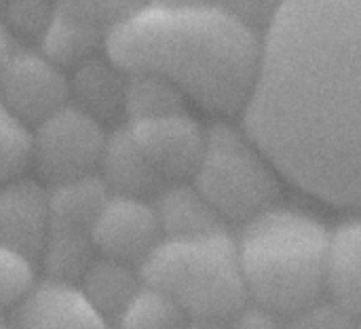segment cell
<instances>
[{
  "label": "cell",
  "instance_id": "ba28073f",
  "mask_svg": "<svg viewBox=\"0 0 361 329\" xmlns=\"http://www.w3.org/2000/svg\"><path fill=\"white\" fill-rule=\"evenodd\" d=\"M0 101L27 127L70 101L63 66L42 49L11 46L0 63Z\"/></svg>",
  "mask_w": 361,
  "mask_h": 329
},
{
  "label": "cell",
  "instance_id": "6da1fadb",
  "mask_svg": "<svg viewBox=\"0 0 361 329\" xmlns=\"http://www.w3.org/2000/svg\"><path fill=\"white\" fill-rule=\"evenodd\" d=\"M360 44L361 0H283L239 112L281 180L338 209L361 197Z\"/></svg>",
  "mask_w": 361,
  "mask_h": 329
},
{
  "label": "cell",
  "instance_id": "7402d4cb",
  "mask_svg": "<svg viewBox=\"0 0 361 329\" xmlns=\"http://www.w3.org/2000/svg\"><path fill=\"white\" fill-rule=\"evenodd\" d=\"M30 169V127L0 101V184Z\"/></svg>",
  "mask_w": 361,
  "mask_h": 329
},
{
  "label": "cell",
  "instance_id": "e0dca14e",
  "mask_svg": "<svg viewBox=\"0 0 361 329\" xmlns=\"http://www.w3.org/2000/svg\"><path fill=\"white\" fill-rule=\"evenodd\" d=\"M76 285L91 302V306L108 323H114L133 294L140 290L142 277L140 271L129 264L97 256Z\"/></svg>",
  "mask_w": 361,
  "mask_h": 329
},
{
  "label": "cell",
  "instance_id": "277c9868",
  "mask_svg": "<svg viewBox=\"0 0 361 329\" xmlns=\"http://www.w3.org/2000/svg\"><path fill=\"white\" fill-rule=\"evenodd\" d=\"M142 283L171 296L190 321L228 325L250 306L235 237H165L140 266Z\"/></svg>",
  "mask_w": 361,
  "mask_h": 329
},
{
  "label": "cell",
  "instance_id": "f1b7e54d",
  "mask_svg": "<svg viewBox=\"0 0 361 329\" xmlns=\"http://www.w3.org/2000/svg\"><path fill=\"white\" fill-rule=\"evenodd\" d=\"M161 4H173V6H188V4H203V2H216V0H152Z\"/></svg>",
  "mask_w": 361,
  "mask_h": 329
},
{
  "label": "cell",
  "instance_id": "5bb4252c",
  "mask_svg": "<svg viewBox=\"0 0 361 329\" xmlns=\"http://www.w3.org/2000/svg\"><path fill=\"white\" fill-rule=\"evenodd\" d=\"M361 224L345 220L328 232L324 260V296L360 317L361 306Z\"/></svg>",
  "mask_w": 361,
  "mask_h": 329
},
{
  "label": "cell",
  "instance_id": "52a82bcc",
  "mask_svg": "<svg viewBox=\"0 0 361 329\" xmlns=\"http://www.w3.org/2000/svg\"><path fill=\"white\" fill-rule=\"evenodd\" d=\"M144 0H55L40 49L59 66L78 61L104 49L110 32Z\"/></svg>",
  "mask_w": 361,
  "mask_h": 329
},
{
  "label": "cell",
  "instance_id": "9c48e42d",
  "mask_svg": "<svg viewBox=\"0 0 361 329\" xmlns=\"http://www.w3.org/2000/svg\"><path fill=\"white\" fill-rule=\"evenodd\" d=\"M125 125L165 184L192 178L205 150L207 129L188 110L127 120Z\"/></svg>",
  "mask_w": 361,
  "mask_h": 329
},
{
  "label": "cell",
  "instance_id": "8992f818",
  "mask_svg": "<svg viewBox=\"0 0 361 329\" xmlns=\"http://www.w3.org/2000/svg\"><path fill=\"white\" fill-rule=\"evenodd\" d=\"M106 135L99 120L68 101L30 127V167L44 186L95 175Z\"/></svg>",
  "mask_w": 361,
  "mask_h": 329
},
{
  "label": "cell",
  "instance_id": "484cf974",
  "mask_svg": "<svg viewBox=\"0 0 361 329\" xmlns=\"http://www.w3.org/2000/svg\"><path fill=\"white\" fill-rule=\"evenodd\" d=\"M220 6L243 19L245 23L254 25L256 30H262V25L273 17V13L279 8L283 0H216Z\"/></svg>",
  "mask_w": 361,
  "mask_h": 329
},
{
  "label": "cell",
  "instance_id": "4fadbf2b",
  "mask_svg": "<svg viewBox=\"0 0 361 329\" xmlns=\"http://www.w3.org/2000/svg\"><path fill=\"white\" fill-rule=\"evenodd\" d=\"M97 175L108 192L148 201H152L167 186L137 148L127 125L108 131Z\"/></svg>",
  "mask_w": 361,
  "mask_h": 329
},
{
  "label": "cell",
  "instance_id": "8fae6325",
  "mask_svg": "<svg viewBox=\"0 0 361 329\" xmlns=\"http://www.w3.org/2000/svg\"><path fill=\"white\" fill-rule=\"evenodd\" d=\"M49 226V188L38 178L23 173L0 184V245L38 262Z\"/></svg>",
  "mask_w": 361,
  "mask_h": 329
},
{
  "label": "cell",
  "instance_id": "4dcf8cb0",
  "mask_svg": "<svg viewBox=\"0 0 361 329\" xmlns=\"http://www.w3.org/2000/svg\"><path fill=\"white\" fill-rule=\"evenodd\" d=\"M4 2H6V0H0V6H2V4H4Z\"/></svg>",
  "mask_w": 361,
  "mask_h": 329
},
{
  "label": "cell",
  "instance_id": "ffe728a7",
  "mask_svg": "<svg viewBox=\"0 0 361 329\" xmlns=\"http://www.w3.org/2000/svg\"><path fill=\"white\" fill-rule=\"evenodd\" d=\"M188 106L184 93L167 78L148 72L127 74L123 97V116H127V120L180 112L188 110Z\"/></svg>",
  "mask_w": 361,
  "mask_h": 329
},
{
  "label": "cell",
  "instance_id": "7c38bea8",
  "mask_svg": "<svg viewBox=\"0 0 361 329\" xmlns=\"http://www.w3.org/2000/svg\"><path fill=\"white\" fill-rule=\"evenodd\" d=\"M13 329H112L80 287L44 277L13 309Z\"/></svg>",
  "mask_w": 361,
  "mask_h": 329
},
{
  "label": "cell",
  "instance_id": "603a6c76",
  "mask_svg": "<svg viewBox=\"0 0 361 329\" xmlns=\"http://www.w3.org/2000/svg\"><path fill=\"white\" fill-rule=\"evenodd\" d=\"M55 0H6L2 8V25L8 36H21L25 40H42Z\"/></svg>",
  "mask_w": 361,
  "mask_h": 329
},
{
  "label": "cell",
  "instance_id": "cb8c5ba5",
  "mask_svg": "<svg viewBox=\"0 0 361 329\" xmlns=\"http://www.w3.org/2000/svg\"><path fill=\"white\" fill-rule=\"evenodd\" d=\"M36 283V262L0 245V313L13 311Z\"/></svg>",
  "mask_w": 361,
  "mask_h": 329
},
{
  "label": "cell",
  "instance_id": "30bf717a",
  "mask_svg": "<svg viewBox=\"0 0 361 329\" xmlns=\"http://www.w3.org/2000/svg\"><path fill=\"white\" fill-rule=\"evenodd\" d=\"M91 239L97 256L140 271L163 241V230L152 201L110 192L93 220Z\"/></svg>",
  "mask_w": 361,
  "mask_h": 329
},
{
  "label": "cell",
  "instance_id": "ac0fdd59",
  "mask_svg": "<svg viewBox=\"0 0 361 329\" xmlns=\"http://www.w3.org/2000/svg\"><path fill=\"white\" fill-rule=\"evenodd\" d=\"M108 194L110 192L97 173L49 186L51 226L91 232L93 220L102 209L104 201L108 199Z\"/></svg>",
  "mask_w": 361,
  "mask_h": 329
},
{
  "label": "cell",
  "instance_id": "5b68a950",
  "mask_svg": "<svg viewBox=\"0 0 361 329\" xmlns=\"http://www.w3.org/2000/svg\"><path fill=\"white\" fill-rule=\"evenodd\" d=\"M190 182L226 224H245L275 207L281 194V175L271 161L243 129L226 123L207 129L205 150Z\"/></svg>",
  "mask_w": 361,
  "mask_h": 329
},
{
  "label": "cell",
  "instance_id": "3957f363",
  "mask_svg": "<svg viewBox=\"0 0 361 329\" xmlns=\"http://www.w3.org/2000/svg\"><path fill=\"white\" fill-rule=\"evenodd\" d=\"M328 232L311 213L279 203L247 220L235 241L250 304L288 319L322 300Z\"/></svg>",
  "mask_w": 361,
  "mask_h": 329
},
{
  "label": "cell",
  "instance_id": "44dd1931",
  "mask_svg": "<svg viewBox=\"0 0 361 329\" xmlns=\"http://www.w3.org/2000/svg\"><path fill=\"white\" fill-rule=\"evenodd\" d=\"M188 321L171 296L142 283L114 325L116 329H186Z\"/></svg>",
  "mask_w": 361,
  "mask_h": 329
},
{
  "label": "cell",
  "instance_id": "4316f807",
  "mask_svg": "<svg viewBox=\"0 0 361 329\" xmlns=\"http://www.w3.org/2000/svg\"><path fill=\"white\" fill-rule=\"evenodd\" d=\"M228 329H283L281 328V319L256 309V306H247L243 309L231 323Z\"/></svg>",
  "mask_w": 361,
  "mask_h": 329
},
{
  "label": "cell",
  "instance_id": "2e32d148",
  "mask_svg": "<svg viewBox=\"0 0 361 329\" xmlns=\"http://www.w3.org/2000/svg\"><path fill=\"white\" fill-rule=\"evenodd\" d=\"M152 205L159 216V224L165 237H195L214 230H224L226 222L205 201V197L192 186V182L167 184Z\"/></svg>",
  "mask_w": 361,
  "mask_h": 329
},
{
  "label": "cell",
  "instance_id": "9a60e30c",
  "mask_svg": "<svg viewBox=\"0 0 361 329\" xmlns=\"http://www.w3.org/2000/svg\"><path fill=\"white\" fill-rule=\"evenodd\" d=\"M72 76H68L70 104L102 125L123 114L127 72H123L108 55L99 57L95 53L72 66Z\"/></svg>",
  "mask_w": 361,
  "mask_h": 329
},
{
  "label": "cell",
  "instance_id": "83f0119b",
  "mask_svg": "<svg viewBox=\"0 0 361 329\" xmlns=\"http://www.w3.org/2000/svg\"><path fill=\"white\" fill-rule=\"evenodd\" d=\"M11 46H13V38L8 36V32L4 30V25H2V21H0V63H2V59L6 57V53L11 51Z\"/></svg>",
  "mask_w": 361,
  "mask_h": 329
},
{
  "label": "cell",
  "instance_id": "7a4b0ae2",
  "mask_svg": "<svg viewBox=\"0 0 361 329\" xmlns=\"http://www.w3.org/2000/svg\"><path fill=\"white\" fill-rule=\"evenodd\" d=\"M104 51L123 72L163 76L188 104L235 116L254 80L260 30L218 2L173 6L144 0L110 32Z\"/></svg>",
  "mask_w": 361,
  "mask_h": 329
},
{
  "label": "cell",
  "instance_id": "d4e9b609",
  "mask_svg": "<svg viewBox=\"0 0 361 329\" xmlns=\"http://www.w3.org/2000/svg\"><path fill=\"white\" fill-rule=\"evenodd\" d=\"M360 317L347 313L328 298L313 302L311 306L298 311L296 315L281 319L283 329H360Z\"/></svg>",
  "mask_w": 361,
  "mask_h": 329
},
{
  "label": "cell",
  "instance_id": "f546056e",
  "mask_svg": "<svg viewBox=\"0 0 361 329\" xmlns=\"http://www.w3.org/2000/svg\"><path fill=\"white\" fill-rule=\"evenodd\" d=\"M0 329H13L11 321H6V319L2 317V313H0Z\"/></svg>",
  "mask_w": 361,
  "mask_h": 329
},
{
  "label": "cell",
  "instance_id": "d6986e66",
  "mask_svg": "<svg viewBox=\"0 0 361 329\" xmlns=\"http://www.w3.org/2000/svg\"><path fill=\"white\" fill-rule=\"evenodd\" d=\"M97 258L89 230L49 226V235L38 262H42L44 277L78 283L89 264Z\"/></svg>",
  "mask_w": 361,
  "mask_h": 329
}]
</instances>
